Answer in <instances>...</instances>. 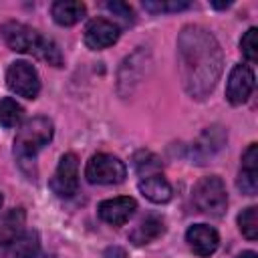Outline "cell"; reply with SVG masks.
Returning <instances> with one entry per match:
<instances>
[{"label":"cell","mask_w":258,"mask_h":258,"mask_svg":"<svg viewBox=\"0 0 258 258\" xmlns=\"http://www.w3.org/2000/svg\"><path fill=\"white\" fill-rule=\"evenodd\" d=\"M107 10H111L113 16L123 20V24H133V10H131L129 4H125V2H109Z\"/></svg>","instance_id":"cell-24"},{"label":"cell","mask_w":258,"mask_h":258,"mask_svg":"<svg viewBox=\"0 0 258 258\" xmlns=\"http://www.w3.org/2000/svg\"><path fill=\"white\" fill-rule=\"evenodd\" d=\"M137 210V202L129 196H119L111 200H103L97 208L99 218L111 226H123Z\"/></svg>","instance_id":"cell-10"},{"label":"cell","mask_w":258,"mask_h":258,"mask_svg":"<svg viewBox=\"0 0 258 258\" xmlns=\"http://www.w3.org/2000/svg\"><path fill=\"white\" fill-rule=\"evenodd\" d=\"M224 141H226V133L222 131V127H208L200 135V139L196 141V145H194L198 163H204V159H208L216 151H220L222 145H224Z\"/></svg>","instance_id":"cell-16"},{"label":"cell","mask_w":258,"mask_h":258,"mask_svg":"<svg viewBox=\"0 0 258 258\" xmlns=\"http://www.w3.org/2000/svg\"><path fill=\"white\" fill-rule=\"evenodd\" d=\"M52 121L48 117H32L28 119L16 133L14 139V155L20 163H26L36 157V153L50 143L52 139Z\"/></svg>","instance_id":"cell-3"},{"label":"cell","mask_w":258,"mask_h":258,"mask_svg":"<svg viewBox=\"0 0 258 258\" xmlns=\"http://www.w3.org/2000/svg\"><path fill=\"white\" fill-rule=\"evenodd\" d=\"M0 34H2L4 42L8 44V48L14 52L32 54L36 58L46 60L48 64H54V67L62 64V52H60L58 44L22 22H14V20L4 22L0 28Z\"/></svg>","instance_id":"cell-2"},{"label":"cell","mask_w":258,"mask_h":258,"mask_svg":"<svg viewBox=\"0 0 258 258\" xmlns=\"http://www.w3.org/2000/svg\"><path fill=\"white\" fill-rule=\"evenodd\" d=\"M185 240H187V246L194 254L206 258V256H212L218 246H220V236L218 232L212 228V226H206V224H196L191 226L187 232H185Z\"/></svg>","instance_id":"cell-11"},{"label":"cell","mask_w":258,"mask_h":258,"mask_svg":"<svg viewBox=\"0 0 258 258\" xmlns=\"http://www.w3.org/2000/svg\"><path fill=\"white\" fill-rule=\"evenodd\" d=\"M50 189L58 198H71L79 187V159L75 153H64L58 159L56 171L48 181Z\"/></svg>","instance_id":"cell-7"},{"label":"cell","mask_w":258,"mask_h":258,"mask_svg":"<svg viewBox=\"0 0 258 258\" xmlns=\"http://www.w3.org/2000/svg\"><path fill=\"white\" fill-rule=\"evenodd\" d=\"M105 258H127V252L121 246H109L105 250Z\"/></svg>","instance_id":"cell-25"},{"label":"cell","mask_w":258,"mask_h":258,"mask_svg":"<svg viewBox=\"0 0 258 258\" xmlns=\"http://www.w3.org/2000/svg\"><path fill=\"white\" fill-rule=\"evenodd\" d=\"M222 48L216 36L198 24H187L177 36V69L181 85L194 99H206L222 75Z\"/></svg>","instance_id":"cell-1"},{"label":"cell","mask_w":258,"mask_h":258,"mask_svg":"<svg viewBox=\"0 0 258 258\" xmlns=\"http://www.w3.org/2000/svg\"><path fill=\"white\" fill-rule=\"evenodd\" d=\"M238 189L246 196H254L258 189V145L250 143L242 155V167L238 175Z\"/></svg>","instance_id":"cell-13"},{"label":"cell","mask_w":258,"mask_h":258,"mask_svg":"<svg viewBox=\"0 0 258 258\" xmlns=\"http://www.w3.org/2000/svg\"><path fill=\"white\" fill-rule=\"evenodd\" d=\"M238 258H258V254H256V252H252V250H246V252H242Z\"/></svg>","instance_id":"cell-26"},{"label":"cell","mask_w":258,"mask_h":258,"mask_svg":"<svg viewBox=\"0 0 258 258\" xmlns=\"http://www.w3.org/2000/svg\"><path fill=\"white\" fill-rule=\"evenodd\" d=\"M191 4L189 2H183V0H157V2H143V8L149 10V12H179V10H185L189 8Z\"/></svg>","instance_id":"cell-23"},{"label":"cell","mask_w":258,"mask_h":258,"mask_svg":"<svg viewBox=\"0 0 258 258\" xmlns=\"http://www.w3.org/2000/svg\"><path fill=\"white\" fill-rule=\"evenodd\" d=\"M50 16L60 26H73L87 16V6L77 0H56L50 6Z\"/></svg>","instance_id":"cell-14"},{"label":"cell","mask_w":258,"mask_h":258,"mask_svg":"<svg viewBox=\"0 0 258 258\" xmlns=\"http://www.w3.org/2000/svg\"><path fill=\"white\" fill-rule=\"evenodd\" d=\"M22 115H24V109L14 99H10V97L0 99V125L2 127H6V129L16 127L22 121Z\"/></svg>","instance_id":"cell-19"},{"label":"cell","mask_w":258,"mask_h":258,"mask_svg":"<svg viewBox=\"0 0 258 258\" xmlns=\"http://www.w3.org/2000/svg\"><path fill=\"white\" fill-rule=\"evenodd\" d=\"M194 204L208 216H222L228 208L226 185L218 175H206L194 185Z\"/></svg>","instance_id":"cell-4"},{"label":"cell","mask_w":258,"mask_h":258,"mask_svg":"<svg viewBox=\"0 0 258 258\" xmlns=\"http://www.w3.org/2000/svg\"><path fill=\"white\" fill-rule=\"evenodd\" d=\"M238 228L240 232L248 238V240H256L258 238V208L250 206L246 210L240 212L238 216Z\"/></svg>","instance_id":"cell-21"},{"label":"cell","mask_w":258,"mask_h":258,"mask_svg":"<svg viewBox=\"0 0 258 258\" xmlns=\"http://www.w3.org/2000/svg\"><path fill=\"white\" fill-rule=\"evenodd\" d=\"M133 167H135V171L141 177H147V175H153V173H159L161 171V161L151 151L141 149V151H137L133 155Z\"/></svg>","instance_id":"cell-20"},{"label":"cell","mask_w":258,"mask_h":258,"mask_svg":"<svg viewBox=\"0 0 258 258\" xmlns=\"http://www.w3.org/2000/svg\"><path fill=\"white\" fill-rule=\"evenodd\" d=\"M24 214L20 210H12L2 222H0V248H4L10 240H14L24 228Z\"/></svg>","instance_id":"cell-18"},{"label":"cell","mask_w":258,"mask_h":258,"mask_svg":"<svg viewBox=\"0 0 258 258\" xmlns=\"http://www.w3.org/2000/svg\"><path fill=\"white\" fill-rule=\"evenodd\" d=\"M254 91V73L248 64H236L226 83V99L232 105H242Z\"/></svg>","instance_id":"cell-8"},{"label":"cell","mask_w":258,"mask_h":258,"mask_svg":"<svg viewBox=\"0 0 258 258\" xmlns=\"http://www.w3.org/2000/svg\"><path fill=\"white\" fill-rule=\"evenodd\" d=\"M139 191L153 204H165L171 200V185L161 173H153L147 177H141Z\"/></svg>","instance_id":"cell-15"},{"label":"cell","mask_w":258,"mask_h":258,"mask_svg":"<svg viewBox=\"0 0 258 258\" xmlns=\"http://www.w3.org/2000/svg\"><path fill=\"white\" fill-rule=\"evenodd\" d=\"M85 177L89 183L113 185V183H121L127 177V167L119 157L111 153H95L87 161Z\"/></svg>","instance_id":"cell-5"},{"label":"cell","mask_w":258,"mask_h":258,"mask_svg":"<svg viewBox=\"0 0 258 258\" xmlns=\"http://www.w3.org/2000/svg\"><path fill=\"white\" fill-rule=\"evenodd\" d=\"M119 26L107 18H95L85 28V44L93 50H103L119 40Z\"/></svg>","instance_id":"cell-9"},{"label":"cell","mask_w":258,"mask_h":258,"mask_svg":"<svg viewBox=\"0 0 258 258\" xmlns=\"http://www.w3.org/2000/svg\"><path fill=\"white\" fill-rule=\"evenodd\" d=\"M6 85L12 93L24 99H36L40 93V77L26 60H16L6 71Z\"/></svg>","instance_id":"cell-6"},{"label":"cell","mask_w":258,"mask_h":258,"mask_svg":"<svg viewBox=\"0 0 258 258\" xmlns=\"http://www.w3.org/2000/svg\"><path fill=\"white\" fill-rule=\"evenodd\" d=\"M230 4H232V2H212L214 8H228Z\"/></svg>","instance_id":"cell-27"},{"label":"cell","mask_w":258,"mask_h":258,"mask_svg":"<svg viewBox=\"0 0 258 258\" xmlns=\"http://www.w3.org/2000/svg\"><path fill=\"white\" fill-rule=\"evenodd\" d=\"M0 206H2V194H0Z\"/></svg>","instance_id":"cell-28"},{"label":"cell","mask_w":258,"mask_h":258,"mask_svg":"<svg viewBox=\"0 0 258 258\" xmlns=\"http://www.w3.org/2000/svg\"><path fill=\"white\" fill-rule=\"evenodd\" d=\"M40 240L32 230H22L14 240H10L4 248H0L2 258H38Z\"/></svg>","instance_id":"cell-12"},{"label":"cell","mask_w":258,"mask_h":258,"mask_svg":"<svg viewBox=\"0 0 258 258\" xmlns=\"http://www.w3.org/2000/svg\"><path fill=\"white\" fill-rule=\"evenodd\" d=\"M163 220L161 218H157V216H147V218H143L137 226H135V230L129 234V238H131V242L135 244V246H143V244H149V242H153L155 238H159L161 234H163Z\"/></svg>","instance_id":"cell-17"},{"label":"cell","mask_w":258,"mask_h":258,"mask_svg":"<svg viewBox=\"0 0 258 258\" xmlns=\"http://www.w3.org/2000/svg\"><path fill=\"white\" fill-rule=\"evenodd\" d=\"M240 50L246 60L256 62V58H258V28L252 26L246 30V34L240 40Z\"/></svg>","instance_id":"cell-22"}]
</instances>
